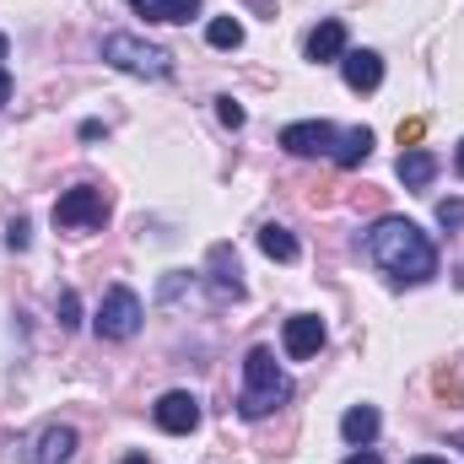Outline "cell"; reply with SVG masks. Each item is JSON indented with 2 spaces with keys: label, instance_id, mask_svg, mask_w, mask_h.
<instances>
[{
  "label": "cell",
  "instance_id": "16",
  "mask_svg": "<svg viewBox=\"0 0 464 464\" xmlns=\"http://www.w3.org/2000/svg\"><path fill=\"white\" fill-rule=\"evenodd\" d=\"M367 151H372V130H367V124H351V130L335 135V151H330V157H335L341 168H356V162H367Z\"/></svg>",
  "mask_w": 464,
  "mask_h": 464
},
{
  "label": "cell",
  "instance_id": "10",
  "mask_svg": "<svg viewBox=\"0 0 464 464\" xmlns=\"http://www.w3.org/2000/svg\"><path fill=\"white\" fill-rule=\"evenodd\" d=\"M341 76H346L351 92H378V82H383V60H378L372 49H346V54H341Z\"/></svg>",
  "mask_w": 464,
  "mask_h": 464
},
{
  "label": "cell",
  "instance_id": "25",
  "mask_svg": "<svg viewBox=\"0 0 464 464\" xmlns=\"http://www.w3.org/2000/svg\"><path fill=\"white\" fill-rule=\"evenodd\" d=\"M5 98H11V71L0 65V103H5Z\"/></svg>",
  "mask_w": 464,
  "mask_h": 464
},
{
  "label": "cell",
  "instance_id": "5",
  "mask_svg": "<svg viewBox=\"0 0 464 464\" xmlns=\"http://www.w3.org/2000/svg\"><path fill=\"white\" fill-rule=\"evenodd\" d=\"M103 217H109V195L92 189V184H76V189H65L54 200V227H65V232L103 227Z\"/></svg>",
  "mask_w": 464,
  "mask_h": 464
},
{
  "label": "cell",
  "instance_id": "18",
  "mask_svg": "<svg viewBox=\"0 0 464 464\" xmlns=\"http://www.w3.org/2000/svg\"><path fill=\"white\" fill-rule=\"evenodd\" d=\"M206 44H211V49H237V44H243V22H237V16H217V22L206 27Z\"/></svg>",
  "mask_w": 464,
  "mask_h": 464
},
{
  "label": "cell",
  "instance_id": "20",
  "mask_svg": "<svg viewBox=\"0 0 464 464\" xmlns=\"http://www.w3.org/2000/svg\"><path fill=\"white\" fill-rule=\"evenodd\" d=\"M421 135H427V119H421V114L400 119V146H405V151H416V146H421Z\"/></svg>",
  "mask_w": 464,
  "mask_h": 464
},
{
  "label": "cell",
  "instance_id": "15",
  "mask_svg": "<svg viewBox=\"0 0 464 464\" xmlns=\"http://www.w3.org/2000/svg\"><path fill=\"white\" fill-rule=\"evenodd\" d=\"M130 11L146 22H189L200 11V0H130Z\"/></svg>",
  "mask_w": 464,
  "mask_h": 464
},
{
  "label": "cell",
  "instance_id": "7",
  "mask_svg": "<svg viewBox=\"0 0 464 464\" xmlns=\"http://www.w3.org/2000/svg\"><path fill=\"white\" fill-rule=\"evenodd\" d=\"M281 146L292 157H324V151H335V124L330 119H297L281 130Z\"/></svg>",
  "mask_w": 464,
  "mask_h": 464
},
{
  "label": "cell",
  "instance_id": "8",
  "mask_svg": "<svg viewBox=\"0 0 464 464\" xmlns=\"http://www.w3.org/2000/svg\"><path fill=\"white\" fill-rule=\"evenodd\" d=\"M206 270H211V292H217V303H237V297H243V270H237L232 243H211Z\"/></svg>",
  "mask_w": 464,
  "mask_h": 464
},
{
  "label": "cell",
  "instance_id": "21",
  "mask_svg": "<svg viewBox=\"0 0 464 464\" xmlns=\"http://www.w3.org/2000/svg\"><path fill=\"white\" fill-rule=\"evenodd\" d=\"M27 222H22V217H11V222H5V248H16V254H22V248H27Z\"/></svg>",
  "mask_w": 464,
  "mask_h": 464
},
{
  "label": "cell",
  "instance_id": "12",
  "mask_svg": "<svg viewBox=\"0 0 464 464\" xmlns=\"http://www.w3.org/2000/svg\"><path fill=\"white\" fill-rule=\"evenodd\" d=\"M71 459H76V432L60 427V421H49V427L38 432V454H33V464H71Z\"/></svg>",
  "mask_w": 464,
  "mask_h": 464
},
{
  "label": "cell",
  "instance_id": "13",
  "mask_svg": "<svg viewBox=\"0 0 464 464\" xmlns=\"http://www.w3.org/2000/svg\"><path fill=\"white\" fill-rule=\"evenodd\" d=\"M378 427H383V421H378L372 405H351L346 416H341V438H346L351 449H367V443L378 438Z\"/></svg>",
  "mask_w": 464,
  "mask_h": 464
},
{
  "label": "cell",
  "instance_id": "3",
  "mask_svg": "<svg viewBox=\"0 0 464 464\" xmlns=\"http://www.w3.org/2000/svg\"><path fill=\"white\" fill-rule=\"evenodd\" d=\"M103 60L114 71H124V76H146V82L173 76V54L157 49V44H146V38H135V33H109L103 38Z\"/></svg>",
  "mask_w": 464,
  "mask_h": 464
},
{
  "label": "cell",
  "instance_id": "2",
  "mask_svg": "<svg viewBox=\"0 0 464 464\" xmlns=\"http://www.w3.org/2000/svg\"><path fill=\"white\" fill-rule=\"evenodd\" d=\"M286 394H292V383H286V372L276 367V351L254 346L248 356H243V394H237V416H243V421H259V416H270L276 405H286Z\"/></svg>",
  "mask_w": 464,
  "mask_h": 464
},
{
  "label": "cell",
  "instance_id": "28",
  "mask_svg": "<svg viewBox=\"0 0 464 464\" xmlns=\"http://www.w3.org/2000/svg\"><path fill=\"white\" fill-rule=\"evenodd\" d=\"M454 168H459V179H464V140H459V151H454Z\"/></svg>",
  "mask_w": 464,
  "mask_h": 464
},
{
  "label": "cell",
  "instance_id": "26",
  "mask_svg": "<svg viewBox=\"0 0 464 464\" xmlns=\"http://www.w3.org/2000/svg\"><path fill=\"white\" fill-rule=\"evenodd\" d=\"M411 464H449V459H438V454H416Z\"/></svg>",
  "mask_w": 464,
  "mask_h": 464
},
{
  "label": "cell",
  "instance_id": "23",
  "mask_svg": "<svg viewBox=\"0 0 464 464\" xmlns=\"http://www.w3.org/2000/svg\"><path fill=\"white\" fill-rule=\"evenodd\" d=\"M217 114H222V124H227V130H243V109H237V103H232V98H217Z\"/></svg>",
  "mask_w": 464,
  "mask_h": 464
},
{
  "label": "cell",
  "instance_id": "24",
  "mask_svg": "<svg viewBox=\"0 0 464 464\" xmlns=\"http://www.w3.org/2000/svg\"><path fill=\"white\" fill-rule=\"evenodd\" d=\"M346 464H383V459H378V454H372V449H356V454H351Z\"/></svg>",
  "mask_w": 464,
  "mask_h": 464
},
{
  "label": "cell",
  "instance_id": "29",
  "mask_svg": "<svg viewBox=\"0 0 464 464\" xmlns=\"http://www.w3.org/2000/svg\"><path fill=\"white\" fill-rule=\"evenodd\" d=\"M0 60H5V33H0Z\"/></svg>",
  "mask_w": 464,
  "mask_h": 464
},
{
  "label": "cell",
  "instance_id": "9",
  "mask_svg": "<svg viewBox=\"0 0 464 464\" xmlns=\"http://www.w3.org/2000/svg\"><path fill=\"white\" fill-rule=\"evenodd\" d=\"M281 346H286L292 362L319 356V346H324V319H319V314H292V319H286V330H281Z\"/></svg>",
  "mask_w": 464,
  "mask_h": 464
},
{
  "label": "cell",
  "instance_id": "17",
  "mask_svg": "<svg viewBox=\"0 0 464 464\" xmlns=\"http://www.w3.org/2000/svg\"><path fill=\"white\" fill-rule=\"evenodd\" d=\"M259 248H265L270 259H281V265H292V259H297V237H292L286 227H276V222H270V227H259Z\"/></svg>",
  "mask_w": 464,
  "mask_h": 464
},
{
  "label": "cell",
  "instance_id": "19",
  "mask_svg": "<svg viewBox=\"0 0 464 464\" xmlns=\"http://www.w3.org/2000/svg\"><path fill=\"white\" fill-rule=\"evenodd\" d=\"M54 314H60V330H76V324H82V297H76V292H60Z\"/></svg>",
  "mask_w": 464,
  "mask_h": 464
},
{
  "label": "cell",
  "instance_id": "11",
  "mask_svg": "<svg viewBox=\"0 0 464 464\" xmlns=\"http://www.w3.org/2000/svg\"><path fill=\"white\" fill-rule=\"evenodd\" d=\"M303 54H308L314 65H330V60H341V54H346V22H341V16H330V22H319V27L308 33V44H303Z\"/></svg>",
  "mask_w": 464,
  "mask_h": 464
},
{
  "label": "cell",
  "instance_id": "6",
  "mask_svg": "<svg viewBox=\"0 0 464 464\" xmlns=\"http://www.w3.org/2000/svg\"><path fill=\"white\" fill-rule=\"evenodd\" d=\"M151 421H157L162 432L184 438V432H195V427H200V400H195L189 389H168V394L151 405Z\"/></svg>",
  "mask_w": 464,
  "mask_h": 464
},
{
  "label": "cell",
  "instance_id": "1",
  "mask_svg": "<svg viewBox=\"0 0 464 464\" xmlns=\"http://www.w3.org/2000/svg\"><path fill=\"white\" fill-rule=\"evenodd\" d=\"M362 248H367V259H372L378 270H389L394 281H432V276H438V248H432V237L416 227V222H405V217H378L372 232L362 237Z\"/></svg>",
  "mask_w": 464,
  "mask_h": 464
},
{
  "label": "cell",
  "instance_id": "22",
  "mask_svg": "<svg viewBox=\"0 0 464 464\" xmlns=\"http://www.w3.org/2000/svg\"><path fill=\"white\" fill-rule=\"evenodd\" d=\"M438 222L443 227H464V200H438Z\"/></svg>",
  "mask_w": 464,
  "mask_h": 464
},
{
  "label": "cell",
  "instance_id": "27",
  "mask_svg": "<svg viewBox=\"0 0 464 464\" xmlns=\"http://www.w3.org/2000/svg\"><path fill=\"white\" fill-rule=\"evenodd\" d=\"M119 464H151V459H146V454H124Z\"/></svg>",
  "mask_w": 464,
  "mask_h": 464
},
{
  "label": "cell",
  "instance_id": "4",
  "mask_svg": "<svg viewBox=\"0 0 464 464\" xmlns=\"http://www.w3.org/2000/svg\"><path fill=\"white\" fill-rule=\"evenodd\" d=\"M92 330L103 341H130L140 330V297L130 286H109L103 303H98V314H92Z\"/></svg>",
  "mask_w": 464,
  "mask_h": 464
},
{
  "label": "cell",
  "instance_id": "14",
  "mask_svg": "<svg viewBox=\"0 0 464 464\" xmlns=\"http://www.w3.org/2000/svg\"><path fill=\"white\" fill-rule=\"evenodd\" d=\"M432 179H438V157L432 151H421V146L416 151H400V184L405 189H427Z\"/></svg>",
  "mask_w": 464,
  "mask_h": 464
}]
</instances>
